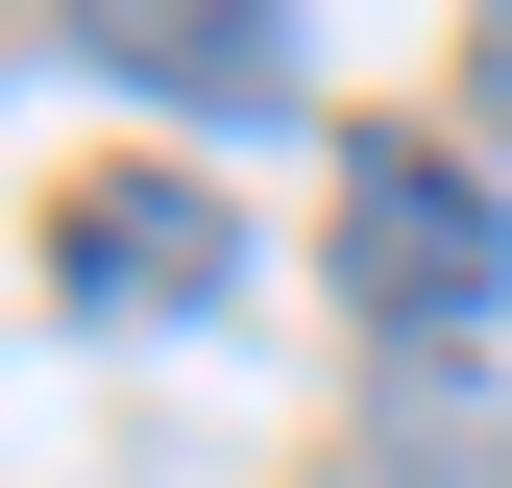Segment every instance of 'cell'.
<instances>
[{"instance_id": "cell-1", "label": "cell", "mask_w": 512, "mask_h": 488, "mask_svg": "<svg viewBox=\"0 0 512 488\" xmlns=\"http://www.w3.org/2000/svg\"><path fill=\"white\" fill-rule=\"evenodd\" d=\"M317 269H342V318L391 342V366H464V342H488V293H512V220H488V171H464V147L366 122V147H342V244H317Z\"/></svg>"}, {"instance_id": "cell-2", "label": "cell", "mask_w": 512, "mask_h": 488, "mask_svg": "<svg viewBox=\"0 0 512 488\" xmlns=\"http://www.w3.org/2000/svg\"><path fill=\"white\" fill-rule=\"evenodd\" d=\"M220 269H244V220L196 171H74V196H49V293H74V318H196Z\"/></svg>"}, {"instance_id": "cell-3", "label": "cell", "mask_w": 512, "mask_h": 488, "mask_svg": "<svg viewBox=\"0 0 512 488\" xmlns=\"http://www.w3.org/2000/svg\"><path fill=\"white\" fill-rule=\"evenodd\" d=\"M74 74L171 98V122H269V98H293V49L244 25V0H74Z\"/></svg>"}, {"instance_id": "cell-4", "label": "cell", "mask_w": 512, "mask_h": 488, "mask_svg": "<svg viewBox=\"0 0 512 488\" xmlns=\"http://www.w3.org/2000/svg\"><path fill=\"white\" fill-rule=\"evenodd\" d=\"M366 488H512V415L464 366H391V415H366Z\"/></svg>"}]
</instances>
